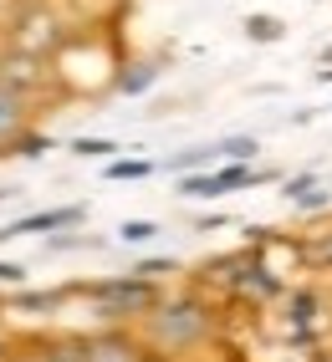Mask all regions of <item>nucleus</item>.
<instances>
[{"instance_id":"25","label":"nucleus","mask_w":332,"mask_h":362,"mask_svg":"<svg viewBox=\"0 0 332 362\" xmlns=\"http://www.w3.org/2000/svg\"><path fill=\"white\" fill-rule=\"evenodd\" d=\"M16 6H21V0H0V36H6V26H11V16H16Z\"/></svg>"},{"instance_id":"20","label":"nucleus","mask_w":332,"mask_h":362,"mask_svg":"<svg viewBox=\"0 0 332 362\" xmlns=\"http://www.w3.org/2000/svg\"><path fill=\"white\" fill-rule=\"evenodd\" d=\"M307 265H312V271H327V276H332V230H322V235L307 240Z\"/></svg>"},{"instance_id":"22","label":"nucleus","mask_w":332,"mask_h":362,"mask_svg":"<svg viewBox=\"0 0 332 362\" xmlns=\"http://www.w3.org/2000/svg\"><path fill=\"white\" fill-rule=\"evenodd\" d=\"M0 286H11V291L26 286V265H21V260H0Z\"/></svg>"},{"instance_id":"5","label":"nucleus","mask_w":332,"mask_h":362,"mask_svg":"<svg viewBox=\"0 0 332 362\" xmlns=\"http://www.w3.org/2000/svg\"><path fill=\"white\" fill-rule=\"evenodd\" d=\"M87 362H169V357L133 327H103L87 332Z\"/></svg>"},{"instance_id":"17","label":"nucleus","mask_w":332,"mask_h":362,"mask_svg":"<svg viewBox=\"0 0 332 362\" xmlns=\"http://www.w3.org/2000/svg\"><path fill=\"white\" fill-rule=\"evenodd\" d=\"M128 271L133 276H149V281H169V276H179V260L174 255H144V260H133Z\"/></svg>"},{"instance_id":"12","label":"nucleus","mask_w":332,"mask_h":362,"mask_svg":"<svg viewBox=\"0 0 332 362\" xmlns=\"http://www.w3.org/2000/svg\"><path fill=\"white\" fill-rule=\"evenodd\" d=\"M210 163H220V148H215V143H200V148H184V153H174V158H164L169 174H200V168H210Z\"/></svg>"},{"instance_id":"7","label":"nucleus","mask_w":332,"mask_h":362,"mask_svg":"<svg viewBox=\"0 0 332 362\" xmlns=\"http://www.w3.org/2000/svg\"><path fill=\"white\" fill-rule=\"evenodd\" d=\"M82 220H87V204H57V209L16 214L11 225H0V240H16V235H57V230H77Z\"/></svg>"},{"instance_id":"13","label":"nucleus","mask_w":332,"mask_h":362,"mask_svg":"<svg viewBox=\"0 0 332 362\" xmlns=\"http://www.w3.org/2000/svg\"><path fill=\"white\" fill-rule=\"evenodd\" d=\"M215 148H220V163H256L261 158V138L235 133V138H220Z\"/></svg>"},{"instance_id":"11","label":"nucleus","mask_w":332,"mask_h":362,"mask_svg":"<svg viewBox=\"0 0 332 362\" xmlns=\"http://www.w3.org/2000/svg\"><path fill=\"white\" fill-rule=\"evenodd\" d=\"M159 71H164V66L149 62V57H144V62H128V66L113 77V92H123V98H138V92H149V87L159 82Z\"/></svg>"},{"instance_id":"8","label":"nucleus","mask_w":332,"mask_h":362,"mask_svg":"<svg viewBox=\"0 0 332 362\" xmlns=\"http://www.w3.org/2000/svg\"><path fill=\"white\" fill-rule=\"evenodd\" d=\"M31 123H36V103L26 98V92H16V87L0 82V158H11L16 138L26 133Z\"/></svg>"},{"instance_id":"24","label":"nucleus","mask_w":332,"mask_h":362,"mask_svg":"<svg viewBox=\"0 0 332 362\" xmlns=\"http://www.w3.org/2000/svg\"><path fill=\"white\" fill-rule=\"evenodd\" d=\"M225 225H230L225 214H205V220H195V230H205V235H210V230H225Z\"/></svg>"},{"instance_id":"28","label":"nucleus","mask_w":332,"mask_h":362,"mask_svg":"<svg viewBox=\"0 0 332 362\" xmlns=\"http://www.w3.org/2000/svg\"><path fill=\"white\" fill-rule=\"evenodd\" d=\"M0 352H6V332H0Z\"/></svg>"},{"instance_id":"14","label":"nucleus","mask_w":332,"mask_h":362,"mask_svg":"<svg viewBox=\"0 0 332 362\" xmlns=\"http://www.w3.org/2000/svg\"><path fill=\"white\" fill-rule=\"evenodd\" d=\"M281 36H287V21H281V16H266V11L246 16V41H261V46H271V41H281Z\"/></svg>"},{"instance_id":"29","label":"nucleus","mask_w":332,"mask_h":362,"mask_svg":"<svg viewBox=\"0 0 332 362\" xmlns=\"http://www.w3.org/2000/svg\"><path fill=\"white\" fill-rule=\"evenodd\" d=\"M0 362H11V352H0Z\"/></svg>"},{"instance_id":"21","label":"nucleus","mask_w":332,"mask_h":362,"mask_svg":"<svg viewBox=\"0 0 332 362\" xmlns=\"http://www.w3.org/2000/svg\"><path fill=\"white\" fill-rule=\"evenodd\" d=\"M72 153H77V158H118V143H113V138L82 133V138H72Z\"/></svg>"},{"instance_id":"18","label":"nucleus","mask_w":332,"mask_h":362,"mask_svg":"<svg viewBox=\"0 0 332 362\" xmlns=\"http://www.w3.org/2000/svg\"><path fill=\"white\" fill-rule=\"evenodd\" d=\"M159 235H164L159 220H123L118 225V240H123V245H149V240H159Z\"/></svg>"},{"instance_id":"15","label":"nucleus","mask_w":332,"mask_h":362,"mask_svg":"<svg viewBox=\"0 0 332 362\" xmlns=\"http://www.w3.org/2000/svg\"><path fill=\"white\" fill-rule=\"evenodd\" d=\"M154 158H108V179L113 184H138V179H149L154 174Z\"/></svg>"},{"instance_id":"23","label":"nucleus","mask_w":332,"mask_h":362,"mask_svg":"<svg viewBox=\"0 0 332 362\" xmlns=\"http://www.w3.org/2000/svg\"><path fill=\"white\" fill-rule=\"evenodd\" d=\"M11 352V362H46V352L36 347V337H31V342H21V347H6Z\"/></svg>"},{"instance_id":"9","label":"nucleus","mask_w":332,"mask_h":362,"mask_svg":"<svg viewBox=\"0 0 332 362\" xmlns=\"http://www.w3.org/2000/svg\"><path fill=\"white\" fill-rule=\"evenodd\" d=\"M281 199H287L292 209H302V214L332 209V194L317 184V174H292V179H281Z\"/></svg>"},{"instance_id":"3","label":"nucleus","mask_w":332,"mask_h":362,"mask_svg":"<svg viewBox=\"0 0 332 362\" xmlns=\"http://www.w3.org/2000/svg\"><path fill=\"white\" fill-rule=\"evenodd\" d=\"M77 296L92 301V311L108 322V327H138L149 311L164 301V281H149V276H98V281H77Z\"/></svg>"},{"instance_id":"19","label":"nucleus","mask_w":332,"mask_h":362,"mask_svg":"<svg viewBox=\"0 0 332 362\" xmlns=\"http://www.w3.org/2000/svg\"><path fill=\"white\" fill-rule=\"evenodd\" d=\"M46 250H103V240L98 235H72V230H57V235H46Z\"/></svg>"},{"instance_id":"6","label":"nucleus","mask_w":332,"mask_h":362,"mask_svg":"<svg viewBox=\"0 0 332 362\" xmlns=\"http://www.w3.org/2000/svg\"><path fill=\"white\" fill-rule=\"evenodd\" d=\"M276 306H281V317H287V342L317 347V327H322V311H327V296L317 286H287V296Z\"/></svg>"},{"instance_id":"27","label":"nucleus","mask_w":332,"mask_h":362,"mask_svg":"<svg viewBox=\"0 0 332 362\" xmlns=\"http://www.w3.org/2000/svg\"><path fill=\"white\" fill-rule=\"evenodd\" d=\"M312 362H332V347H317V352H312Z\"/></svg>"},{"instance_id":"2","label":"nucleus","mask_w":332,"mask_h":362,"mask_svg":"<svg viewBox=\"0 0 332 362\" xmlns=\"http://www.w3.org/2000/svg\"><path fill=\"white\" fill-rule=\"evenodd\" d=\"M205 286H220V296H225L230 306H246V311H266V306H276L281 296H287L281 271H271V265L261 260L256 245L210 260V265H205Z\"/></svg>"},{"instance_id":"26","label":"nucleus","mask_w":332,"mask_h":362,"mask_svg":"<svg viewBox=\"0 0 332 362\" xmlns=\"http://www.w3.org/2000/svg\"><path fill=\"white\" fill-rule=\"evenodd\" d=\"M317 77H322V82H332V46L322 52V71H317Z\"/></svg>"},{"instance_id":"1","label":"nucleus","mask_w":332,"mask_h":362,"mask_svg":"<svg viewBox=\"0 0 332 362\" xmlns=\"http://www.w3.org/2000/svg\"><path fill=\"white\" fill-rule=\"evenodd\" d=\"M138 332H144L149 342L174 362V357H184V352L215 342V332H220V306L210 301L200 286H189V291H179V296L164 291V301L149 311L144 322H138Z\"/></svg>"},{"instance_id":"10","label":"nucleus","mask_w":332,"mask_h":362,"mask_svg":"<svg viewBox=\"0 0 332 362\" xmlns=\"http://www.w3.org/2000/svg\"><path fill=\"white\" fill-rule=\"evenodd\" d=\"M67 296H77V281H67V286H46V291H26V286H16L6 306H11V311H31V317H52V311H57Z\"/></svg>"},{"instance_id":"4","label":"nucleus","mask_w":332,"mask_h":362,"mask_svg":"<svg viewBox=\"0 0 332 362\" xmlns=\"http://www.w3.org/2000/svg\"><path fill=\"white\" fill-rule=\"evenodd\" d=\"M0 82L16 87V92H26L31 103H41L46 92L62 82V71H57V62L46 57V52H31V46L0 41Z\"/></svg>"},{"instance_id":"16","label":"nucleus","mask_w":332,"mask_h":362,"mask_svg":"<svg viewBox=\"0 0 332 362\" xmlns=\"http://www.w3.org/2000/svg\"><path fill=\"white\" fill-rule=\"evenodd\" d=\"M46 148H57V143H52V133H46V128H26V133H21L16 138V148H11V158H41Z\"/></svg>"}]
</instances>
